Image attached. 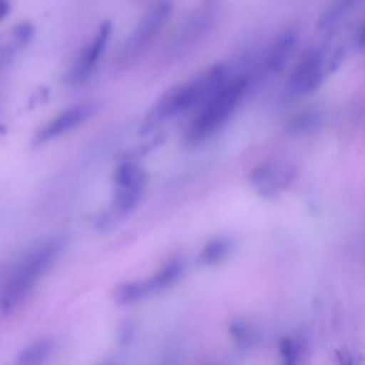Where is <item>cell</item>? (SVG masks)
<instances>
[{
  "instance_id": "1",
  "label": "cell",
  "mask_w": 365,
  "mask_h": 365,
  "mask_svg": "<svg viewBox=\"0 0 365 365\" xmlns=\"http://www.w3.org/2000/svg\"><path fill=\"white\" fill-rule=\"evenodd\" d=\"M227 78L228 74L225 66L214 64L191 80L170 87L157 98L145 114L140 127L141 134L153 131L181 113L200 107Z\"/></svg>"
},
{
  "instance_id": "2",
  "label": "cell",
  "mask_w": 365,
  "mask_h": 365,
  "mask_svg": "<svg viewBox=\"0 0 365 365\" xmlns=\"http://www.w3.org/2000/svg\"><path fill=\"white\" fill-rule=\"evenodd\" d=\"M247 88L248 78H227L198 107L195 117L187 128L185 143L190 145H197L212 137L235 111Z\"/></svg>"
},
{
  "instance_id": "3",
  "label": "cell",
  "mask_w": 365,
  "mask_h": 365,
  "mask_svg": "<svg viewBox=\"0 0 365 365\" xmlns=\"http://www.w3.org/2000/svg\"><path fill=\"white\" fill-rule=\"evenodd\" d=\"M63 248V241L60 238L50 240L37 248L31 250L13 271L4 292L1 297V304L4 308H13L19 304L34 287L38 278L51 267L57 255Z\"/></svg>"
},
{
  "instance_id": "4",
  "label": "cell",
  "mask_w": 365,
  "mask_h": 365,
  "mask_svg": "<svg viewBox=\"0 0 365 365\" xmlns=\"http://www.w3.org/2000/svg\"><path fill=\"white\" fill-rule=\"evenodd\" d=\"M171 13L173 3L170 0H158L143 14L115 56L114 66L117 70H127L145 56L163 31Z\"/></svg>"
},
{
  "instance_id": "5",
  "label": "cell",
  "mask_w": 365,
  "mask_h": 365,
  "mask_svg": "<svg viewBox=\"0 0 365 365\" xmlns=\"http://www.w3.org/2000/svg\"><path fill=\"white\" fill-rule=\"evenodd\" d=\"M220 7V0H201L170 43L168 56L178 58L207 37L218 20Z\"/></svg>"
},
{
  "instance_id": "6",
  "label": "cell",
  "mask_w": 365,
  "mask_h": 365,
  "mask_svg": "<svg viewBox=\"0 0 365 365\" xmlns=\"http://www.w3.org/2000/svg\"><path fill=\"white\" fill-rule=\"evenodd\" d=\"M147 184V173L133 161L121 163L114 173L113 214L124 217L140 202Z\"/></svg>"
},
{
  "instance_id": "7",
  "label": "cell",
  "mask_w": 365,
  "mask_h": 365,
  "mask_svg": "<svg viewBox=\"0 0 365 365\" xmlns=\"http://www.w3.org/2000/svg\"><path fill=\"white\" fill-rule=\"evenodd\" d=\"M325 73L324 50L312 47L307 50L294 66L288 78V87L297 96L314 93L321 86Z\"/></svg>"
},
{
  "instance_id": "8",
  "label": "cell",
  "mask_w": 365,
  "mask_h": 365,
  "mask_svg": "<svg viewBox=\"0 0 365 365\" xmlns=\"http://www.w3.org/2000/svg\"><path fill=\"white\" fill-rule=\"evenodd\" d=\"M97 110H98V106L90 101L80 103L66 108L37 131L34 137V143L44 144L60 135H64L66 133L74 130L76 127L87 121L90 117H93Z\"/></svg>"
},
{
  "instance_id": "9",
  "label": "cell",
  "mask_w": 365,
  "mask_h": 365,
  "mask_svg": "<svg viewBox=\"0 0 365 365\" xmlns=\"http://www.w3.org/2000/svg\"><path fill=\"white\" fill-rule=\"evenodd\" d=\"M111 34V23L104 21L100 24L94 38L83 50L80 57L76 60L70 73L67 74V83L71 86H78L86 83L94 73Z\"/></svg>"
},
{
  "instance_id": "10",
  "label": "cell",
  "mask_w": 365,
  "mask_h": 365,
  "mask_svg": "<svg viewBox=\"0 0 365 365\" xmlns=\"http://www.w3.org/2000/svg\"><path fill=\"white\" fill-rule=\"evenodd\" d=\"M294 178L295 168L292 165L267 163L254 168L248 180L259 195L271 198L287 190Z\"/></svg>"
},
{
  "instance_id": "11",
  "label": "cell",
  "mask_w": 365,
  "mask_h": 365,
  "mask_svg": "<svg viewBox=\"0 0 365 365\" xmlns=\"http://www.w3.org/2000/svg\"><path fill=\"white\" fill-rule=\"evenodd\" d=\"M298 46V33L294 29H287L281 31L275 40L271 43L267 58L265 67L271 73H279L292 58L295 48Z\"/></svg>"
},
{
  "instance_id": "12",
  "label": "cell",
  "mask_w": 365,
  "mask_h": 365,
  "mask_svg": "<svg viewBox=\"0 0 365 365\" xmlns=\"http://www.w3.org/2000/svg\"><path fill=\"white\" fill-rule=\"evenodd\" d=\"M182 271L184 264L181 258L174 257L170 261H167L150 279H147L151 292H157L171 287L182 275Z\"/></svg>"
},
{
  "instance_id": "13",
  "label": "cell",
  "mask_w": 365,
  "mask_h": 365,
  "mask_svg": "<svg viewBox=\"0 0 365 365\" xmlns=\"http://www.w3.org/2000/svg\"><path fill=\"white\" fill-rule=\"evenodd\" d=\"M150 294H153V292L150 289L147 279L128 281L115 288L114 301H115V304L125 307V305H131V304H135V302L144 299Z\"/></svg>"
},
{
  "instance_id": "14",
  "label": "cell",
  "mask_w": 365,
  "mask_h": 365,
  "mask_svg": "<svg viewBox=\"0 0 365 365\" xmlns=\"http://www.w3.org/2000/svg\"><path fill=\"white\" fill-rule=\"evenodd\" d=\"M362 0H335L318 21L319 30H331L348 16Z\"/></svg>"
},
{
  "instance_id": "15",
  "label": "cell",
  "mask_w": 365,
  "mask_h": 365,
  "mask_svg": "<svg viewBox=\"0 0 365 365\" xmlns=\"http://www.w3.org/2000/svg\"><path fill=\"white\" fill-rule=\"evenodd\" d=\"M53 341L41 339L27 346L17 358V365H43L53 352Z\"/></svg>"
},
{
  "instance_id": "16",
  "label": "cell",
  "mask_w": 365,
  "mask_h": 365,
  "mask_svg": "<svg viewBox=\"0 0 365 365\" xmlns=\"http://www.w3.org/2000/svg\"><path fill=\"white\" fill-rule=\"evenodd\" d=\"M231 244L225 238H215L211 240L205 247L202 248L200 254V259L205 265H215L225 259V257L230 254Z\"/></svg>"
},
{
  "instance_id": "17",
  "label": "cell",
  "mask_w": 365,
  "mask_h": 365,
  "mask_svg": "<svg viewBox=\"0 0 365 365\" xmlns=\"http://www.w3.org/2000/svg\"><path fill=\"white\" fill-rule=\"evenodd\" d=\"M228 332L240 348H250L255 342V331L244 321H232L228 327Z\"/></svg>"
},
{
  "instance_id": "18",
  "label": "cell",
  "mask_w": 365,
  "mask_h": 365,
  "mask_svg": "<svg viewBox=\"0 0 365 365\" xmlns=\"http://www.w3.org/2000/svg\"><path fill=\"white\" fill-rule=\"evenodd\" d=\"M279 354L282 359L281 365H299L301 345L294 338H282L279 342Z\"/></svg>"
},
{
  "instance_id": "19",
  "label": "cell",
  "mask_w": 365,
  "mask_h": 365,
  "mask_svg": "<svg viewBox=\"0 0 365 365\" xmlns=\"http://www.w3.org/2000/svg\"><path fill=\"white\" fill-rule=\"evenodd\" d=\"M34 34V29L30 23H21L14 29V40L17 46L27 44Z\"/></svg>"
},
{
  "instance_id": "20",
  "label": "cell",
  "mask_w": 365,
  "mask_h": 365,
  "mask_svg": "<svg viewBox=\"0 0 365 365\" xmlns=\"http://www.w3.org/2000/svg\"><path fill=\"white\" fill-rule=\"evenodd\" d=\"M317 115L314 113H304L301 115H298L295 120H292L291 123V128L292 131H297V130H308L311 127L315 125L317 123Z\"/></svg>"
},
{
  "instance_id": "21",
  "label": "cell",
  "mask_w": 365,
  "mask_h": 365,
  "mask_svg": "<svg viewBox=\"0 0 365 365\" xmlns=\"http://www.w3.org/2000/svg\"><path fill=\"white\" fill-rule=\"evenodd\" d=\"M336 356H338V364H339V365H354L352 356H351L348 352L341 351V352H338Z\"/></svg>"
},
{
  "instance_id": "22",
  "label": "cell",
  "mask_w": 365,
  "mask_h": 365,
  "mask_svg": "<svg viewBox=\"0 0 365 365\" xmlns=\"http://www.w3.org/2000/svg\"><path fill=\"white\" fill-rule=\"evenodd\" d=\"M10 11V4L7 0H0V21L7 16Z\"/></svg>"
},
{
  "instance_id": "23",
  "label": "cell",
  "mask_w": 365,
  "mask_h": 365,
  "mask_svg": "<svg viewBox=\"0 0 365 365\" xmlns=\"http://www.w3.org/2000/svg\"><path fill=\"white\" fill-rule=\"evenodd\" d=\"M101 365H114V364H111V362H107V364H101Z\"/></svg>"
}]
</instances>
